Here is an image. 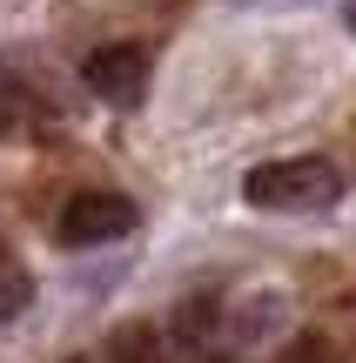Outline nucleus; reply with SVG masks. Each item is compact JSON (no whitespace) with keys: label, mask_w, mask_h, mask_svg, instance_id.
Segmentation results:
<instances>
[{"label":"nucleus","mask_w":356,"mask_h":363,"mask_svg":"<svg viewBox=\"0 0 356 363\" xmlns=\"http://www.w3.org/2000/svg\"><path fill=\"white\" fill-rule=\"evenodd\" d=\"M289 363H316V357H289Z\"/></svg>","instance_id":"nucleus-6"},{"label":"nucleus","mask_w":356,"mask_h":363,"mask_svg":"<svg viewBox=\"0 0 356 363\" xmlns=\"http://www.w3.org/2000/svg\"><path fill=\"white\" fill-rule=\"evenodd\" d=\"M242 202L276 208V216H323V208L343 202V175L323 155H276V162L242 175Z\"/></svg>","instance_id":"nucleus-1"},{"label":"nucleus","mask_w":356,"mask_h":363,"mask_svg":"<svg viewBox=\"0 0 356 363\" xmlns=\"http://www.w3.org/2000/svg\"><path fill=\"white\" fill-rule=\"evenodd\" d=\"M81 81H88L108 108H134L148 94V54L134 48V40H108V48H94L88 61H81Z\"/></svg>","instance_id":"nucleus-3"},{"label":"nucleus","mask_w":356,"mask_h":363,"mask_svg":"<svg viewBox=\"0 0 356 363\" xmlns=\"http://www.w3.org/2000/svg\"><path fill=\"white\" fill-rule=\"evenodd\" d=\"M134 222H142V208L128 202V195H74V202L61 208V222H54V235H61L67 249H101V242H121V235H134Z\"/></svg>","instance_id":"nucleus-2"},{"label":"nucleus","mask_w":356,"mask_h":363,"mask_svg":"<svg viewBox=\"0 0 356 363\" xmlns=\"http://www.w3.org/2000/svg\"><path fill=\"white\" fill-rule=\"evenodd\" d=\"M27 303H34V283H27V269H21V262H0V323H7V316H21Z\"/></svg>","instance_id":"nucleus-4"},{"label":"nucleus","mask_w":356,"mask_h":363,"mask_svg":"<svg viewBox=\"0 0 356 363\" xmlns=\"http://www.w3.org/2000/svg\"><path fill=\"white\" fill-rule=\"evenodd\" d=\"M202 363H222V357H202Z\"/></svg>","instance_id":"nucleus-7"},{"label":"nucleus","mask_w":356,"mask_h":363,"mask_svg":"<svg viewBox=\"0 0 356 363\" xmlns=\"http://www.w3.org/2000/svg\"><path fill=\"white\" fill-rule=\"evenodd\" d=\"M343 27H350V34H356V0H343Z\"/></svg>","instance_id":"nucleus-5"}]
</instances>
